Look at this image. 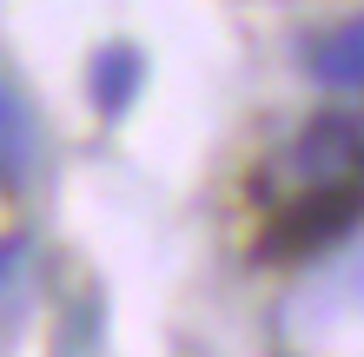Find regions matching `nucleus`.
Returning <instances> with one entry per match:
<instances>
[{"instance_id": "39448f33", "label": "nucleus", "mask_w": 364, "mask_h": 357, "mask_svg": "<svg viewBox=\"0 0 364 357\" xmlns=\"http://www.w3.org/2000/svg\"><path fill=\"white\" fill-rule=\"evenodd\" d=\"M345 159H358V126L351 119H318L305 133V145H298V165H305V172H331V165H345Z\"/></svg>"}, {"instance_id": "7ed1b4c3", "label": "nucleus", "mask_w": 364, "mask_h": 357, "mask_svg": "<svg viewBox=\"0 0 364 357\" xmlns=\"http://www.w3.org/2000/svg\"><path fill=\"white\" fill-rule=\"evenodd\" d=\"M139 79H146V53L139 47H100V60H93V106H100V119H119L133 106Z\"/></svg>"}, {"instance_id": "423d86ee", "label": "nucleus", "mask_w": 364, "mask_h": 357, "mask_svg": "<svg viewBox=\"0 0 364 357\" xmlns=\"http://www.w3.org/2000/svg\"><path fill=\"white\" fill-rule=\"evenodd\" d=\"M20 258H27V238H7V245H0V285L20 271Z\"/></svg>"}, {"instance_id": "f03ea898", "label": "nucleus", "mask_w": 364, "mask_h": 357, "mask_svg": "<svg viewBox=\"0 0 364 357\" xmlns=\"http://www.w3.org/2000/svg\"><path fill=\"white\" fill-rule=\"evenodd\" d=\"M33 165H40V126H33V106L7 87V79H0V179L20 185Z\"/></svg>"}, {"instance_id": "20e7f679", "label": "nucleus", "mask_w": 364, "mask_h": 357, "mask_svg": "<svg viewBox=\"0 0 364 357\" xmlns=\"http://www.w3.org/2000/svg\"><path fill=\"white\" fill-rule=\"evenodd\" d=\"M311 73L325 79V87H364V20H351V27L318 40L311 47Z\"/></svg>"}, {"instance_id": "f257e3e1", "label": "nucleus", "mask_w": 364, "mask_h": 357, "mask_svg": "<svg viewBox=\"0 0 364 357\" xmlns=\"http://www.w3.org/2000/svg\"><path fill=\"white\" fill-rule=\"evenodd\" d=\"M364 225V185H345V179H325L311 192H298L285 212L265 225L259 251L265 258H305V251H325L338 238H351Z\"/></svg>"}, {"instance_id": "0eeeda50", "label": "nucleus", "mask_w": 364, "mask_h": 357, "mask_svg": "<svg viewBox=\"0 0 364 357\" xmlns=\"http://www.w3.org/2000/svg\"><path fill=\"white\" fill-rule=\"evenodd\" d=\"M358 159H364V145H358Z\"/></svg>"}]
</instances>
